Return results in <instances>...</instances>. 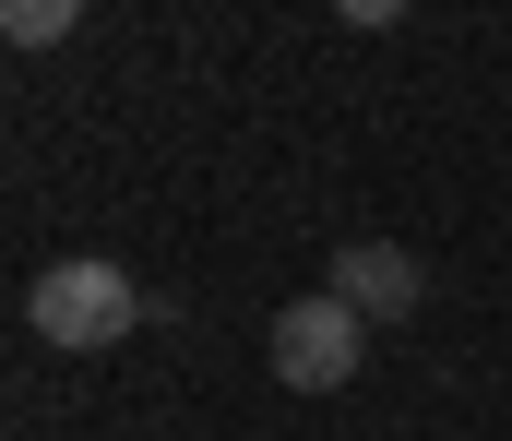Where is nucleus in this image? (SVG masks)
Listing matches in <instances>:
<instances>
[{
  "mask_svg": "<svg viewBox=\"0 0 512 441\" xmlns=\"http://www.w3.org/2000/svg\"><path fill=\"white\" fill-rule=\"evenodd\" d=\"M72 24H84V0H12V12H0V36H12V48H60Z\"/></svg>",
  "mask_w": 512,
  "mask_h": 441,
  "instance_id": "20e7f679",
  "label": "nucleus"
},
{
  "mask_svg": "<svg viewBox=\"0 0 512 441\" xmlns=\"http://www.w3.org/2000/svg\"><path fill=\"white\" fill-rule=\"evenodd\" d=\"M24 322L48 334V346H72V358H96V346H120L131 322H143V287H131L120 263H48L36 287H24Z\"/></svg>",
  "mask_w": 512,
  "mask_h": 441,
  "instance_id": "f257e3e1",
  "label": "nucleus"
},
{
  "mask_svg": "<svg viewBox=\"0 0 512 441\" xmlns=\"http://www.w3.org/2000/svg\"><path fill=\"white\" fill-rule=\"evenodd\" d=\"M334 298H346L358 322H405V310L429 298V263H417L405 239H346V251H334Z\"/></svg>",
  "mask_w": 512,
  "mask_h": 441,
  "instance_id": "7ed1b4c3",
  "label": "nucleus"
},
{
  "mask_svg": "<svg viewBox=\"0 0 512 441\" xmlns=\"http://www.w3.org/2000/svg\"><path fill=\"white\" fill-rule=\"evenodd\" d=\"M358 346H370V322L334 287L274 310V382H298V394H346V382H358Z\"/></svg>",
  "mask_w": 512,
  "mask_h": 441,
  "instance_id": "f03ea898",
  "label": "nucleus"
}]
</instances>
